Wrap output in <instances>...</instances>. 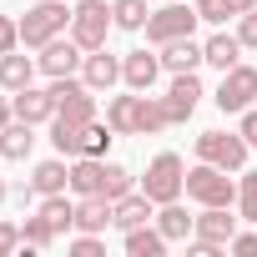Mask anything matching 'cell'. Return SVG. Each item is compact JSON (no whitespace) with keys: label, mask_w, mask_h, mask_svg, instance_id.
<instances>
[{"label":"cell","mask_w":257,"mask_h":257,"mask_svg":"<svg viewBox=\"0 0 257 257\" xmlns=\"http://www.w3.org/2000/svg\"><path fill=\"white\" fill-rule=\"evenodd\" d=\"M11 101H16V116H21V121H31V126H41V121H51V116H56V96H51V86L41 91V86L31 81V86H26V91H16Z\"/></svg>","instance_id":"17"},{"label":"cell","mask_w":257,"mask_h":257,"mask_svg":"<svg viewBox=\"0 0 257 257\" xmlns=\"http://www.w3.org/2000/svg\"><path fill=\"white\" fill-rule=\"evenodd\" d=\"M147 0H111V21L116 31H147Z\"/></svg>","instance_id":"28"},{"label":"cell","mask_w":257,"mask_h":257,"mask_svg":"<svg viewBox=\"0 0 257 257\" xmlns=\"http://www.w3.org/2000/svg\"><path fill=\"white\" fill-rule=\"evenodd\" d=\"M147 222H157V202H152L147 192H126V197L116 202V217H111V227L132 232V227H147Z\"/></svg>","instance_id":"19"},{"label":"cell","mask_w":257,"mask_h":257,"mask_svg":"<svg viewBox=\"0 0 257 257\" xmlns=\"http://www.w3.org/2000/svg\"><path fill=\"white\" fill-rule=\"evenodd\" d=\"M157 51H162V71H172V76H182V71H197V66H207V51H202V41H197V36L167 41V46H157Z\"/></svg>","instance_id":"14"},{"label":"cell","mask_w":257,"mask_h":257,"mask_svg":"<svg viewBox=\"0 0 257 257\" xmlns=\"http://www.w3.org/2000/svg\"><path fill=\"white\" fill-rule=\"evenodd\" d=\"M202 96H207V91H202L197 71H182V76H172V86H167V96H162V101H167V116H172V126H182V121H187V116L202 106Z\"/></svg>","instance_id":"11"},{"label":"cell","mask_w":257,"mask_h":257,"mask_svg":"<svg viewBox=\"0 0 257 257\" xmlns=\"http://www.w3.org/2000/svg\"><path fill=\"white\" fill-rule=\"evenodd\" d=\"M11 51H21V21L0 16V56H11Z\"/></svg>","instance_id":"34"},{"label":"cell","mask_w":257,"mask_h":257,"mask_svg":"<svg viewBox=\"0 0 257 257\" xmlns=\"http://www.w3.org/2000/svg\"><path fill=\"white\" fill-rule=\"evenodd\" d=\"M237 132H242V137H247V147L257 152V111H252V106L242 111V126H237Z\"/></svg>","instance_id":"39"},{"label":"cell","mask_w":257,"mask_h":257,"mask_svg":"<svg viewBox=\"0 0 257 257\" xmlns=\"http://www.w3.org/2000/svg\"><path fill=\"white\" fill-rule=\"evenodd\" d=\"M11 121H16V101H11V96H0V126H11Z\"/></svg>","instance_id":"40"},{"label":"cell","mask_w":257,"mask_h":257,"mask_svg":"<svg viewBox=\"0 0 257 257\" xmlns=\"http://www.w3.org/2000/svg\"><path fill=\"white\" fill-rule=\"evenodd\" d=\"M157 227L167 232V242H187L192 227H197V217H187L182 202H167V207H157Z\"/></svg>","instance_id":"26"},{"label":"cell","mask_w":257,"mask_h":257,"mask_svg":"<svg viewBox=\"0 0 257 257\" xmlns=\"http://www.w3.org/2000/svg\"><path fill=\"white\" fill-rule=\"evenodd\" d=\"M247 137L242 132H202L197 137V162H212L222 172H242L247 167Z\"/></svg>","instance_id":"6"},{"label":"cell","mask_w":257,"mask_h":257,"mask_svg":"<svg viewBox=\"0 0 257 257\" xmlns=\"http://www.w3.org/2000/svg\"><path fill=\"white\" fill-rule=\"evenodd\" d=\"M51 147H56L61 157H76V152H81V126L66 121V116H51Z\"/></svg>","instance_id":"29"},{"label":"cell","mask_w":257,"mask_h":257,"mask_svg":"<svg viewBox=\"0 0 257 257\" xmlns=\"http://www.w3.org/2000/svg\"><path fill=\"white\" fill-rule=\"evenodd\" d=\"M51 96H56V116H66V121H76V126L96 121V91H91L81 76H61V81H51Z\"/></svg>","instance_id":"9"},{"label":"cell","mask_w":257,"mask_h":257,"mask_svg":"<svg viewBox=\"0 0 257 257\" xmlns=\"http://www.w3.org/2000/svg\"><path fill=\"white\" fill-rule=\"evenodd\" d=\"M81 81H86L91 91H111V86L121 81V56H111L106 46H101V51H86V61H81Z\"/></svg>","instance_id":"15"},{"label":"cell","mask_w":257,"mask_h":257,"mask_svg":"<svg viewBox=\"0 0 257 257\" xmlns=\"http://www.w3.org/2000/svg\"><path fill=\"white\" fill-rule=\"evenodd\" d=\"M142 192H147L157 207H167V202H182V197H187V162H182L177 152H162V157H152V167H147V177H142Z\"/></svg>","instance_id":"3"},{"label":"cell","mask_w":257,"mask_h":257,"mask_svg":"<svg viewBox=\"0 0 257 257\" xmlns=\"http://www.w3.org/2000/svg\"><path fill=\"white\" fill-rule=\"evenodd\" d=\"M111 6L106 0H76L71 6V41L81 46V51H101L106 46V36H111Z\"/></svg>","instance_id":"5"},{"label":"cell","mask_w":257,"mask_h":257,"mask_svg":"<svg viewBox=\"0 0 257 257\" xmlns=\"http://www.w3.org/2000/svg\"><path fill=\"white\" fill-rule=\"evenodd\" d=\"M101 187H106V157H71V192L101 197Z\"/></svg>","instance_id":"18"},{"label":"cell","mask_w":257,"mask_h":257,"mask_svg":"<svg viewBox=\"0 0 257 257\" xmlns=\"http://www.w3.org/2000/svg\"><path fill=\"white\" fill-rule=\"evenodd\" d=\"M187 197L197 207H237V182L222 167L197 162V167H187Z\"/></svg>","instance_id":"4"},{"label":"cell","mask_w":257,"mask_h":257,"mask_svg":"<svg viewBox=\"0 0 257 257\" xmlns=\"http://www.w3.org/2000/svg\"><path fill=\"white\" fill-rule=\"evenodd\" d=\"M111 142H116L111 121H86V126H81V152H76V157H106Z\"/></svg>","instance_id":"27"},{"label":"cell","mask_w":257,"mask_h":257,"mask_svg":"<svg viewBox=\"0 0 257 257\" xmlns=\"http://www.w3.org/2000/svg\"><path fill=\"white\" fill-rule=\"evenodd\" d=\"M227 252H237V257H257V232H232Z\"/></svg>","instance_id":"37"},{"label":"cell","mask_w":257,"mask_h":257,"mask_svg":"<svg viewBox=\"0 0 257 257\" xmlns=\"http://www.w3.org/2000/svg\"><path fill=\"white\" fill-rule=\"evenodd\" d=\"M56 192H71V167L61 152L51 162H36V172H31V197H56Z\"/></svg>","instance_id":"16"},{"label":"cell","mask_w":257,"mask_h":257,"mask_svg":"<svg viewBox=\"0 0 257 257\" xmlns=\"http://www.w3.org/2000/svg\"><path fill=\"white\" fill-rule=\"evenodd\" d=\"M16 247H26L21 227H16V222H0V257H6V252H16Z\"/></svg>","instance_id":"38"},{"label":"cell","mask_w":257,"mask_h":257,"mask_svg":"<svg viewBox=\"0 0 257 257\" xmlns=\"http://www.w3.org/2000/svg\"><path fill=\"white\" fill-rule=\"evenodd\" d=\"M217 111L222 116H242L252 101H257V66H232V71H222V86H217Z\"/></svg>","instance_id":"8"},{"label":"cell","mask_w":257,"mask_h":257,"mask_svg":"<svg viewBox=\"0 0 257 257\" xmlns=\"http://www.w3.org/2000/svg\"><path fill=\"white\" fill-rule=\"evenodd\" d=\"M36 152V126L31 121H11V126H0V157H6V162H26Z\"/></svg>","instance_id":"20"},{"label":"cell","mask_w":257,"mask_h":257,"mask_svg":"<svg viewBox=\"0 0 257 257\" xmlns=\"http://www.w3.org/2000/svg\"><path fill=\"white\" fill-rule=\"evenodd\" d=\"M237 217L257 222V172H242V182H237Z\"/></svg>","instance_id":"32"},{"label":"cell","mask_w":257,"mask_h":257,"mask_svg":"<svg viewBox=\"0 0 257 257\" xmlns=\"http://www.w3.org/2000/svg\"><path fill=\"white\" fill-rule=\"evenodd\" d=\"M126 192H137V177L126 172L121 162H106V187H101V197H111V202H121Z\"/></svg>","instance_id":"31"},{"label":"cell","mask_w":257,"mask_h":257,"mask_svg":"<svg viewBox=\"0 0 257 257\" xmlns=\"http://www.w3.org/2000/svg\"><path fill=\"white\" fill-rule=\"evenodd\" d=\"M116 217L111 197H76V232H106Z\"/></svg>","instance_id":"21"},{"label":"cell","mask_w":257,"mask_h":257,"mask_svg":"<svg viewBox=\"0 0 257 257\" xmlns=\"http://www.w3.org/2000/svg\"><path fill=\"white\" fill-rule=\"evenodd\" d=\"M237 41H242L247 51H257V6H252L247 16H237Z\"/></svg>","instance_id":"36"},{"label":"cell","mask_w":257,"mask_h":257,"mask_svg":"<svg viewBox=\"0 0 257 257\" xmlns=\"http://www.w3.org/2000/svg\"><path fill=\"white\" fill-rule=\"evenodd\" d=\"M36 71H41V66H36L31 56H21V51L0 56V91H11V96H16V91H26V86L36 81Z\"/></svg>","instance_id":"22"},{"label":"cell","mask_w":257,"mask_h":257,"mask_svg":"<svg viewBox=\"0 0 257 257\" xmlns=\"http://www.w3.org/2000/svg\"><path fill=\"white\" fill-rule=\"evenodd\" d=\"M0 202H6V182H0Z\"/></svg>","instance_id":"42"},{"label":"cell","mask_w":257,"mask_h":257,"mask_svg":"<svg viewBox=\"0 0 257 257\" xmlns=\"http://www.w3.org/2000/svg\"><path fill=\"white\" fill-rule=\"evenodd\" d=\"M162 76V51H126L121 56V86L126 91H152Z\"/></svg>","instance_id":"12"},{"label":"cell","mask_w":257,"mask_h":257,"mask_svg":"<svg viewBox=\"0 0 257 257\" xmlns=\"http://www.w3.org/2000/svg\"><path fill=\"white\" fill-rule=\"evenodd\" d=\"M197 16H202L207 26H222V21L232 16V6H227V0H197Z\"/></svg>","instance_id":"35"},{"label":"cell","mask_w":257,"mask_h":257,"mask_svg":"<svg viewBox=\"0 0 257 257\" xmlns=\"http://www.w3.org/2000/svg\"><path fill=\"white\" fill-rule=\"evenodd\" d=\"M202 51H207V66H217V71H232V66L242 61V51H247V46H242L237 36L217 31V36H207V41H202Z\"/></svg>","instance_id":"24"},{"label":"cell","mask_w":257,"mask_h":257,"mask_svg":"<svg viewBox=\"0 0 257 257\" xmlns=\"http://www.w3.org/2000/svg\"><path fill=\"white\" fill-rule=\"evenodd\" d=\"M237 222H242V217H232V207H202V212H197V227H192L187 252H192V257H217V252H227V242H232Z\"/></svg>","instance_id":"2"},{"label":"cell","mask_w":257,"mask_h":257,"mask_svg":"<svg viewBox=\"0 0 257 257\" xmlns=\"http://www.w3.org/2000/svg\"><path fill=\"white\" fill-rule=\"evenodd\" d=\"M36 212H41V217H46V222H51L61 237H66V232H76V202H71L66 192H56V197H41V207H36Z\"/></svg>","instance_id":"25"},{"label":"cell","mask_w":257,"mask_h":257,"mask_svg":"<svg viewBox=\"0 0 257 257\" xmlns=\"http://www.w3.org/2000/svg\"><path fill=\"white\" fill-rule=\"evenodd\" d=\"M227 6H232V16H247V11L257 6V0H227Z\"/></svg>","instance_id":"41"},{"label":"cell","mask_w":257,"mask_h":257,"mask_svg":"<svg viewBox=\"0 0 257 257\" xmlns=\"http://www.w3.org/2000/svg\"><path fill=\"white\" fill-rule=\"evenodd\" d=\"M71 252H76V257H101L106 242H101V232H76V237H71Z\"/></svg>","instance_id":"33"},{"label":"cell","mask_w":257,"mask_h":257,"mask_svg":"<svg viewBox=\"0 0 257 257\" xmlns=\"http://www.w3.org/2000/svg\"><path fill=\"white\" fill-rule=\"evenodd\" d=\"M66 31H71V6L66 0H36V6L21 16V46L26 51H41L46 41H56Z\"/></svg>","instance_id":"1"},{"label":"cell","mask_w":257,"mask_h":257,"mask_svg":"<svg viewBox=\"0 0 257 257\" xmlns=\"http://www.w3.org/2000/svg\"><path fill=\"white\" fill-rule=\"evenodd\" d=\"M21 237H26V247H31V252H46V247H51L61 232H56V227H51V222L36 212V217H26V222H21Z\"/></svg>","instance_id":"30"},{"label":"cell","mask_w":257,"mask_h":257,"mask_svg":"<svg viewBox=\"0 0 257 257\" xmlns=\"http://www.w3.org/2000/svg\"><path fill=\"white\" fill-rule=\"evenodd\" d=\"M202 16L197 6H162L147 16V46H167V41H182V36H197Z\"/></svg>","instance_id":"7"},{"label":"cell","mask_w":257,"mask_h":257,"mask_svg":"<svg viewBox=\"0 0 257 257\" xmlns=\"http://www.w3.org/2000/svg\"><path fill=\"white\" fill-rule=\"evenodd\" d=\"M81 61H86V51L71 41V31H66V36H56V41H46V46H41V56H36L41 76H51V81H61V76H81Z\"/></svg>","instance_id":"10"},{"label":"cell","mask_w":257,"mask_h":257,"mask_svg":"<svg viewBox=\"0 0 257 257\" xmlns=\"http://www.w3.org/2000/svg\"><path fill=\"white\" fill-rule=\"evenodd\" d=\"M106 121L116 137H142V91H126L106 101Z\"/></svg>","instance_id":"13"},{"label":"cell","mask_w":257,"mask_h":257,"mask_svg":"<svg viewBox=\"0 0 257 257\" xmlns=\"http://www.w3.org/2000/svg\"><path fill=\"white\" fill-rule=\"evenodd\" d=\"M172 242H167V232L157 227V222H147V227H132L126 232V257H162Z\"/></svg>","instance_id":"23"}]
</instances>
